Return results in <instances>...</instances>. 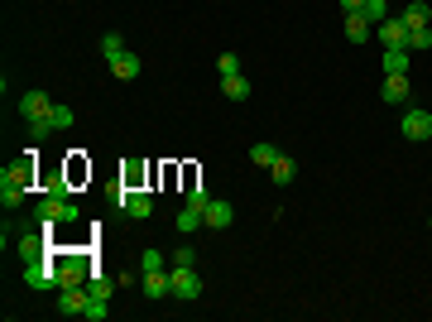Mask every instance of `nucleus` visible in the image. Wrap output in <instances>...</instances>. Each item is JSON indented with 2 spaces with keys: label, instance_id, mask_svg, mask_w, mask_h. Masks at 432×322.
<instances>
[{
  "label": "nucleus",
  "instance_id": "20e7f679",
  "mask_svg": "<svg viewBox=\"0 0 432 322\" xmlns=\"http://www.w3.org/2000/svg\"><path fill=\"white\" fill-rule=\"evenodd\" d=\"M24 284H29L34 294L58 289V264H53V260H29V264H24Z\"/></svg>",
  "mask_w": 432,
  "mask_h": 322
},
{
  "label": "nucleus",
  "instance_id": "5701e85b",
  "mask_svg": "<svg viewBox=\"0 0 432 322\" xmlns=\"http://www.w3.org/2000/svg\"><path fill=\"white\" fill-rule=\"evenodd\" d=\"M221 92H226L231 101H245V97H250V82L240 77V73H236V77H221Z\"/></svg>",
  "mask_w": 432,
  "mask_h": 322
},
{
  "label": "nucleus",
  "instance_id": "a211bd4d",
  "mask_svg": "<svg viewBox=\"0 0 432 322\" xmlns=\"http://www.w3.org/2000/svg\"><path fill=\"white\" fill-rule=\"evenodd\" d=\"M111 77L135 82V77H139V58H135V53H120V58H111Z\"/></svg>",
  "mask_w": 432,
  "mask_h": 322
},
{
  "label": "nucleus",
  "instance_id": "c85d7f7f",
  "mask_svg": "<svg viewBox=\"0 0 432 322\" xmlns=\"http://www.w3.org/2000/svg\"><path fill=\"white\" fill-rule=\"evenodd\" d=\"M250 159H255V163H259V168H269V163H274V159H279V149H274V144H269V140H259V144H255V149H250Z\"/></svg>",
  "mask_w": 432,
  "mask_h": 322
},
{
  "label": "nucleus",
  "instance_id": "473e14b6",
  "mask_svg": "<svg viewBox=\"0 0 432 322\" xmlns=\"http://www.w3.org/2000/svg\"><path fill=\"white\" fill-rule=\"evenodd\" d=\"M409 48H432V29L423 24V29H409Z\"/></svg>",
  "mask_w": 432,
  "mask_h": 322
},
{
  "label": "nucleus",
  "instance_id": "0eeeda50",
  "mask_svg": "<svg viewBox=\"0 0 432 322\" xmlns=\"http://www.w3.org/2000/svg\"><path fill=\"white\" fill-rule=\"evenodd\" d=\"M202 222H207V231H226V226L236 222V207H231L226 198H212L207 212H202Z\"/></svg>",
  "mask_w": 432,
  "mask_h": 322
},
{
  "label": "nucleus",
  "instance_id": "cd10ccee",
  "mask_svg": "<svg viewBox=\"0 0 432 322\" xmlns=\"http://www.w3.org/2000/svg\"><path fill=\"white\" fill-rule=\"evenodd\" d=\"M63 168H68V178H72V188H77V183L87 178V173H92V168H87V163H82V149H72V159L63 163Z\"/></svg>",
  "mask_w": 432,
  "mask_h": 322
},
{
  "label": "nucleus",
  "instance_id": "1a4fd4ad",
  "mask_svg": "<svg viewBox=\"0 0 432 322\" xmlns=\"http://www.w3.org/2000/svg\"><path fill=\"white\" fill-rule=\"evenodd\" d=\"M374 39L384 43V48H409V24H404V20H384V24H374Z\"/></svg>",
  "mask_w": 432,
  "mask_h": 322
},
{
  "label": "nucleus",
  "instance_id": "f3484780",
  "mask_svg": "<svg viewBox=\"0 0 432 322\" xmlns=\"http://www.w3.org/2000/svg\"><path fill=\"white\" fill-rule=\"evenodd\" d=\"M346 39H351V43H365V39H374V24L365 20V15H346Z\"/></svg>",
  "mask_w": 432,
  "mask_h": 322
},
{
  "label": "nucleus",
  "instance_id": "c9c22d12",
  "mask_svg": "<svg viewBox=\"0 0 432 322\" xmlns=\"http://www.w3.org/2000/svg\"><path fill=\"white\" fill-rule=\"evenodd\" d=\"M341 10H346V15H360V10H365V0H341Z\"/></svg>",
  "mask_w": 432,
  "mask_h": 322
},
{
  "label": "nucleus",
  "instance_id": "b1692460",
  "mask_svg": "<svg viewBox=\"0 0 432 322\" xmlns=\"http://www.w3.org/2000/svg\"><path fill=\"white\" fill-rule=\"evenodd\" d=\"M360 15H365L370 24H384V20H389V0H365V10H360Z\"/></svg>",
  "mask_w": 432,
  "mask_h": 322
},
{
  "label": "nucleus",
  "instance_id": "2f4dec72",
  "mask_svg": "<svg viewBox=\"0 0 432 322\" xmlns=\"http://www.w3.org/2000/svg\"><path fill=\"white\" fill-rule=\"evenodd\" d=\"M216 73H221V77H236V73H240V58H236V53H221V58H216Z\"/></svg>",
  "mask_w": 432,
  "mask_h": 322
},
{
  "label": "nucleus",
  "instance_id": "f8f14e48",
  "mask_svg": "<svg viewBox=\"0 0 432 322\" xmlns=\"http://www.w3.org/2000/svg\"><path fill=\"white\" fill-rule=\"evenodd\" d=\"M43 193H48V198H72V178H68V168H48V173H43Z\"/></svg>",
  "mask_w": 432,
  "mask_h": 322
},
{
  "label": "nucleus",
  "instance_id": "c756f323",
  "mask_svg": "<svg viewBox=\"0 0 432 322\" xmlns=\"http://www.w3.org/2000/svg\"><path fill=\"white\" fill-rule=\"evenodd\" d=\"M48 135H53V121H48V116H34V121H29V140L39 144V140H48Z\"/></svg>",
  "mask_w": 432,
  "mask_h": 322
},
{
  "label": "nucleus",
  "instance_id": "393cba45",
  "mask_svg": "<svg viewBox=\"0 0 432 322\" xmlns=\"http://www.w3.org/2000/svg\"><path fill=\"white\" fill-rule=\"evenodd\" d=\"M48 121H53V130H72L77 111H72V106H53V111H48Z\"/></svg>",
  "mask_w": 432,
  "mask_h": 322
},
{
  "label": "nucleus",
  "instance_id": "f03ea898",
  "mask_svg": "<svg viewBox=\"0 0 432 322\" xmlns=\"http://www.w3.org/2000/svg\"><path fill=\"white\" fill-rule=\"evenodd\" d=\"M82 212L72 198H39V207H34V222L39 226H72Z\"/></svg>",
  "mask_w": 432,
  "mask_h": 322
},
{
  "label": "nucleus",
  "instance_id": "aec40b11",
  "mask_svg": "<svg viewBox=\"0 0 432 322\" xmlns=\"http://www.w3.org/2000/svg\"><path fill=\"white\" fill-rule=\"evenodd\" d=\"M399 20L409 24V29H423V24L432 20V5H428V0H413V5L404 10V15H399Z\"/></svg>",
  "mask_w": 432,
  "mask_h": 322
},
{
  "label": "nucleus",
  "instance_id": "4be33fe9",
  "mask_svg": "<svg viewBox=\"0 0 432 322\" xmlns=\"http://www.w3.org/2000/svg\"><path fill=\"white\" fill-rule=\"evenodd\" d=\"M202 212H197V207H183V212H178V231H183V236H193V231H202Z\"/></svg>",
  "mask_w": 432,
  "mask_h": 322
},
{
  "label": "nucleus",
  "instance_id": "dca6fc26",
  "mask_svg": "<svg viewBox=\"0 0 432 322\" xmlns=\"http://www.w3.org/2000/svg\"><path fill=\"white\" fill-rule=\"evenodd\" d=\"M269 178H274V183H279V188H288V183H293V178H298V163H293V159H288V154H279V159H274V163H269Z\"/></svg>",
  "mask_w": 432,
  "mask_h": 322
},
{
  "label": "nucleus",
  "instance_id": "2eb2a0df",
  "mask_svg": "<svg viewBox=\"0 0 432 322\" xmlns=\"http://www.w3.org/2000/svg\"><path fill=\"white\" fill-rule=\"evenodd\" d=\"M379 97L389 101V106H404V101H409V77H384Z\"/></svg>",
  "mask_w": 432,
  "mask_h": 322
},
{
  "label": "nucleus",
  "instance_id": "e433bc0d",
  "mask_svg": "<svg viewBox=\"0 0 432 322\" xmlns=\"http://www.w3.org/2000/svg\"><path fill=\"white\" fill-rule=\"evenodd\" d=\"M428 5H432V0H428Z\"/></svg>",
  "mask_w": 432,
  "mask_h": 322
},
{
  "label": "nucleus",
  "instance_id": "39448f33",
  "mask_svg": "<svg viewBox=\"0 0 432 322\" xmlns=\"http://www.w3.org/2000/svg\"><path fill=\"white\" fill-rule=\"evenodd\" d=\"M173 299H183V303L202 299V274L193 264H173Z\"/></svg>",
  "mask_w": 432,
  "mask_h": 322
},
{
  "label": "nucleus",
  "instance_id": "f704fd0d",
  "mask_svg": "<svg viewBox=\"0 0 432 322\" xmlns=\"http://www.w3.org/2000/svg\"><path fill=\"white\" fill-rule=\"evenodd\" d=\"M139 264H144V269H163V255H158V250H144V260Z\"/></svg>",
  "mask_w": 432,
  "mask_h": 322
},
{
  "label": "nucleus",
  "instance_id": "a878e982",
  "mask_svg": "<svg viewBox=\"0 0 432 322\" xmlns=\"http://www.w3.org/2000/svg\"><path fill=\"white\" fill-rule=\"evenodd\" d=\"M183 198H188V207H197V212H207V202H212V193H207L202 183H188V193H183Z\"/></svg>",
  "mask_w": 432,
  "mask_h": 322
},
{
  "label": "nucleus",
  "instance_id": "6ab92c4d",
  "mask_svg": "<svg viewBox=\"0 0 432 322\" xmlns=\"http://www.w3.org/2000/svg\"><path fill=\"white\" fill-rule=\"evenodd\" d=\"M144 178H149V163H139V159H130L120 168V188H144Z\"/></svg>",
  "mask_w": 432,
  "mask_h": 322
},
{
  "label": "nucleus",
  "instance_id": "f257e3e1",
  "mask_svg": "<svg viewBox=\"0 0 432 322\" xmlns=\"http://www.w3.org/2000/svg\"><path fill=\"white\" fill-rule=\"evenodd\" d=\"M34 173H39V159H34V149H29L15 168H5V173H0V202H5V207H20L24 193L34 188Z\"/></svg>",
  "mask_w": 432,
  "mask_h": 322
},
{
  "label": "nucleus",
  "instance_id": "412c9836",
  "mask_svg": "<svg viewBox=\"0 0 432 322\" xmlns=\"http://www.w3.org/2000/svg\"><path fill=\"white\" fill-rule=\"evenodd\" d=\"M116 289H120L116 279H106L101 269H92V279H87V294H92V299H106V303H111V294H116Z\"/></svg>",
  "mask_w": 432,
  "mask_h": 322
},
{
  "label": "nucleus",
  "instance_id": "7c9ffc66",
  "mask_svg": "<svg viewBox=\"0 0 432 322\" xmlns=\"http://www.w3.org/2000/svg\"><path fill=\"white\" fill-rule=\"evenodd\" d=\"M106 313H111V303H106V299H92L82 318H87V322H106Z\"/></svg>",
  "mask_w": 432,
  "mask_h": 322
},
{
  "label": "nucleus",
  "instance_id": "9b49d317",
  "mask_svg": "<svg viewBox=\"0 0 432 322\" xmlns=\"http://www.w3.org/2000/svg\"><path fill=\"white\" fill-rule=\"evenodd\" d=\"M144 294H149V299H168V294H173V274H163V269H144Z\"/></svg>",
  "mask_w": 432,
  "mask_h": 322
},
{
  "label": "nucleus",
  "instance_id": "72a5a7b5",
  "mask_svg": "<svg viewBox=\"0 0 432 322\" xmlns=\"http://www.w3.org/2000/svg\"><path fill=\"white\" fill-rule=\"evenodd\" d=\"M173 264H197V255H193V245H178V250H173Z\"/></svg>",
  "mask_w": 432,
  "mask_h": 322
},
{
  "label": "nucleus",
  "instance_id": "ddd939ff",
  "mask_svg": "<svg viewBox=\"0 0 432 322\" xmlns=\"http://www.w3.org/2000/svg\"><path fill=\"white\" fill-rule=\"evenodd\" d=\"M48 111H53L48 92H24L20 97V116H29V121H34V116H48Z\"/></svg>",
  "mask_w": 432,
  "mask_h": 322
},
{
  "label": "nucleus",
  "instance_id": "6e6552de",
  "mask_svg": "<svg viewBox=\"0 0 432 322\" xmlns=\"http://www.w3.org/2000/svg\"><path fill=\"white\" fill-rule=\"evenodd\" d=\"M87 303H92L87 284H82V289H58V313H63V318H82V313H87Z\"/></svg>",
  "mask_w": 432,
  "mask_h": 322
},
{
  "label": "nucleus",
  "instance_id": "423d86ee",
  "mask_svg": "<svg viewBox=\"0 0 432 322\" xmlns=\"http://www.w3.org/2000/svg\"><path fill=\"white\" fill-rule=\"evenodd\" d=\"M428 135H432V111L409 106L404 111V140H428Z\"/></svg>",
  "mask_w": 432,
  "mask_h": 322
},
{
  "label": "nucleus",
  "instance_id": "7ed1b4c3",
  "mask_svg": "<svg viewBox=\"0 0 432 322\" xmlns=\"http://www.w3.org/2000/svg\"><path fill=\"white\" fill-rule=\"evenodd\" d=\"M116 207L125 212V217H135V222H144V217L154 212V198H149L144 188H120V193H116Z\"/></svg>",
  "mask_w": 432,
  "mask_h": 322
},
{
  "label": "nucleus",
  "instance_id": "4468645a",
  "mask_svg": "<svg viewBox=\"0 0 432 322\" xmlns=\"http://www.w3.org/2000/svg\"><path fill=\"white\" fill-rule=\"evenodd\" d=\"M384 77H409V48H384Z\"/></svg>",
  "mask_w": 432,
  "mask_h": 322
},
{
  "label": "nucleus",
  "instance_id": "9d476101",
  "mask_svg": "<svg viewBox=\"0 0 432 322\" xmlns=\"http://www.w3.org/2000/svg\"><path fill=\"white\" fill-rule=\"evenodd\" d=\"M15 250H20V260H43V250H48V231H24L20 241H15Z\"/></svg>",
  "mask_w": 432,
  "mask_h": 322
},
{
  "label": "nucleus",
  "instance_id": "bb28decb",
  "mask_svg": "<svg viewBox=\"0 0 432 322\" xmlns=\"http://www.w3.org/2000/svg\"><path fill=\"white\" fill-rule=\"evenodd\" d=\"M101 53H106V63H111V58H120V53H125V39H120L116 29H111V34H101Z\"/></svg>",
  "mask_w": 432,
  "mask_h": 322
}]
</instances>
